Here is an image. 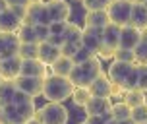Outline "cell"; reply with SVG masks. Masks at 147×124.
<instances>
[{
	"instance_id": "cell-40",
	"label": "cell",
	"mask_w": 147,
	"mask_h": 124,
	"mask_svg": "<svg viewBox=\"0 0 147 124\" xmlns=\"http://www.w3.org/2000/svg\"><path fill=\"white\" fill-rule=\"evenodd\" d=\"M107 120H105L103 117H87V120H83V122L80 124H105Z\"/></svg>"
},
{
	"instance_id": "cell-1",
	"label": "cell",
	"mask_w": 147,
	"mask_h": 124,
	"mask_svg": "<svg viewBox=\"0 0 147 124\" xmlns=\"http://www.w3.org/2000/svg\"><path fill=\"white\" fill-rule=\"evenodd\" d=\"M74 89H76V85L72 83L70 78H66V76H56V74H49L45 78L43 97L47 101H52V103H64L66 99H72Z\"/></svg>"
},
{
	"instance_id": "cell-27",
	"label": "cell",
	"mask_w": 147,
	"mask_h": 124,
	"mask_svg": "<svg viewBox=\"0 0 147 124\" xmlns=\"http://www.w3.org/2000/svg\"><path fill=\"white\" fill-rule=\"evenodd\" d=\"M134 51H136V62L141 66H147V29L141 31V41Z\"/></svg>"
},
{
	"instance_id": "cell-43",
	"label": "cell",
	"mask_w": 147,
	"mask_h": 124,
	"mask_svg": "<svg viewBox=\"0 0 147 124\" xmlns=\"http://www.w3.org/2000/svg\"><path fill=\"white\" fill-rule=\"evenodd\" d=\"M25 124H45V122H43V120H39L37 117H33V118L29 120V122H25Z\"/></svg>"
},
{
	"instance_id": "cell-45",
	"label": "cell",
	"mask_w": 147,
	"mask_h": 124,
	"mask_svg": "<svg viewBox=\"0 0 147 124\" xmlns=\"http://www.w3.org/2000/svg\"><path fill=\"white\" fill-rule=\"evenodd\" d=\"M6 8H8L6 0H0V14H2V12H4V10H6Z\"/></svg>"
},
{
	"instance_id": "cell-49",
	"label": "cell",
	"mask_w": 147,
	"mask_h": 124,
	"mask_svg": "<svg viewBox=\"0 0 147 124\" xmlns=\"http://www.w3.org/2000/svg\"><path fill=\"white\" fill-rule=\"evenodd\" d=\"M2 81H4V80H2V76H0V83H2Z\"/></svg>"
},
{
	"instance_id": "cell-29",
	"label": "cell",
	"mask_w": 147,
	"mask_h": 124,
	"mask_svg": "<svg viewBox=\"0 0 147 124\" xmlns=\"http://www.w3.org/2000/svg\"><path fill=\"white\" fill-rule=\"evenodd\" d=\"M16 33H18L22 43H39L37 35H35V25H31V23H22V27Z\"/></svg>"
},
{
	"instance_id": "cell-34",
	"label": "cell",
	"mask_w": 147,
	"mask_h": 124,
	"mask_svg": "<svg viewBox=\"0 0 147 124\" xmlns=\"http://www.w3.org/2000/svg\"><path fill=\"white\" fill-rule=\"evenodd\" d=\"M93 56H97L95 52H93V51H89L87 47H83V45H81V47H80V51L74 54V62H76V64H81V62H85V60H91Z\"/></svg>"
},
{
	"instance_id": "cell-32",
	"label": "cell",
	"mask_w": 147,
	"mask_h": 124,
	"mask_svg": "<svg viewBox=\"0 0 147 124\" xmlns=\"http://www.w3.org/2000/svg\"><path fill=\"white\" fill-rule=\"evenodd\" d=\"M110 4H112V0H81V6L87 12H91V10H107Z\"/></svg>"
},
{
	"instance_id": "cell-36",
	"label": "cell",
	"mask_w": 147,
	"mask_h": 124,
	"mask_svg": "<svg viewBox=\"0 0 147 124\" xmlns=\"http://www.w3.org/2000/svg\"><path fill=\"white\" fill-rule=\"evenodd\" d=\"M80 47L81 45H74V43H64L60 49H62V54L64 56H70V58H74V54L80 51Z\"/></svg>"
},
{
	"instance_id": "cell-11",
	"label": "cell",
	"mask_w": 147,
	"mask_h": 124,
	"mask_svg": "<svg viewBox=\"0 0 147 124\" xmlns=\"http://www.w3.org/2000/svg\"><path fill=\"white\" fill-rule=\"evenodd\" d=\"M20 45H22V41H20L18 33H0V58L18 56Z\"/></svg>"
},
{
	"instance_id": "cell-3",
	"label": "cell",
	"mask_w": 147,
	"mask_h": 124,
	"mask_svg": "<svg viewBox=\"0 0 147 124\" xmlns=\"http://www.w3.org/2000/svg\"><path fill=\"white\" fill-rule=\"evenodd\" d=\"M35 101L22 103V105H6L4 107V124H25L35 117Z\"/></svg>"
},
{
	"instance_id": "cell-41",
	"label": "cell",
	"mask_w": 147,
	"mask_h": 124,
	"mask_svg": "<svg viewBox=\"0 0 147 124\" xmlns=\"http://www.w3.org/2000/svg\"><path fill=\"white\" fill-rule=\"evenodd\" d=\"M49 43L56 45V47H62V45H64V37L62 35H51L49 37Z\"/></svg>"
},
{
	"instance_id": "cell-38",
	"label": "cell",
	"mask_w": 147,
	"mask_h": 124,
	"mask_svg": "<svg viewBox=\"0 0 147 124\" xmlns=\"http://www.w3.org/2000/svg\"><path fill=\"white\" fill-rule=\"evenodd\" d=\"M29 101H35L31 95H27L25 91H22V89H18L16 91V97H14V103L16 105H22V103H29Z\"/></svg>"
},
{
	"instance_id": "cell-9",
	"label": "cell",
	"mask_w": 147,
	"mask_h": 124,
	"mask_svg": "<svg viewBox=\"0 0 147 124\" xmlns=\"http://www.w3.org/2000/svg\"><path fill=\"white\" fill-rule=\"evenodd\" d=\"M14 81H16V85H18V89L25 91V93L31 95L33 99H37V97L43 95V85H45L43 78H35V76H18Z\"/></svg>"
},
{
	"instance_id": "cell-33",
	"label": "cell",
	"mask_w": 147,
	"mask_h": 124,
	"mask_svg": "<svg viewBox=\"0 0 147 124\" xmlns=\"http://www.w3.org/2000/svg\"><path fill=\"white\" fill-rule=\"evenodd\" d=\"M132 118L138 124H145L147 122V103L140 105V107H134L132 109Z\"/></svg>"
},
{
	"instance_id": "cell-48",
	"label": "cell",
	"mask_w": 147,
	"mask_h": 124,
	"mask_svg": "<svg viewBox=\"0 0 147 124\" xmlns=\"http://www.w3.org/2000/svg\"><path fill=\"white\" fill-rule=\"evenodd\" d=\"M39 2H45V0H29V4H39Z\"/></svg>"
},
{
	"instance_id": "cell-21",
	"label": "cell",
	"mask_w": 147,
	"mask_h": 124,
	"mask_svg": "<svg viewBox=\"0 0 147 124\" xmlns=\"http://www.w3.org/2000/svg\"><path fill=\"white\" fill-rule=\"evenodd\" d=\"M16 91H18V85H16L14 80H4L0 83V107H6V105H12L16 97Z\"/></svg>"
},
{
	"instance_id": "cell-6",
	"label": "cell",
	"mask_w": 147,
	"mask_h": 124,
	"mask_svg": "<svg viewBox=\"0 0 147 124\" xmlns=\"http://www.w3.org/2000/svg\"><path fill=\"white\" fill-rule=\"evenodd\" d=\"M134 66H136V64L120 62V60H112V62H110L107 74H109V78H110V81H112V85H114V87H118V89H122V91H124L126 80H128L130 72L134 70Z\"/></svg>"
},
{
	"instance_id": "cell-24",
	"label": "cell",
	"mask_w": 147,
	"mask_h": 124,
	"mask_svg": "<svg viewBox=\"0 0 147 124\" xmlns=\"http://www.w3.org/2000/svg\"><path fill=\"white\" fill-rule=\"evenodd\" d=\"M122 101L128 105V107H140V105H143V103H147V95L145 91H141L140 87L136 89H128V91H124L122 93Z\"/></svg>"
},
{
	"instance_id": "cell-44",
	"label": "cell",
	"mask_w": 147,
	"mask_h": 124,
	"mask_svg": "<svg viewBox=\"0 0 147 124\" xmlns=\"http://www.w3.org/2000/svg\"><path fill=\"white\" fill-rule=\"evenodd\" d=\"M118 124H138V122H136V120L130 117V118H126V120H122V122H118Z\"/></svg>"
},
{
	"instance_id": "cell-28",
	"label": "cell",
	"mask_w": 147,
	"mask_h": 124,
	"mask_svg": "<svg viewBox=\"0 0 147 124\" xmlns=\"http://www.w3.org/2000/svg\"><path fill=\"white\" fill-rule=\"evenodd\" d=\"M18 56L22 60H31L39 58V43H22L20 45V52Z\"/></svg>"
},
{
	"instance_id": "cell-4",
	"label": "cell",
	"mask_w": 147,
	"mask_h": 124,
	"mask_svg": "<svg viewBox=\"0 0 147 124\" xmlns=\"http://www.w3.org/2000/svg\"><path fill=\"white\" fill-rule=\"evenodd\" d=\"M35 117L43 120L45 124H68V109L62 103L49 101L41 109H37Z\"/></svg>"
},
{
	"instance_id": "cell-14",
	"label": "cell",
	"mask_w": 147,
	"mask_h": 124,
	"mask_svg": "<svg viewBox=\"0 0 147 124\" xmlns=\"http://www.w3.org/2000/svg\"><path fill=\"white\" fill-rule=\"evenodd\" d=\"M22 62L20 56H10V58H0V76L2 80H16L22 74Z\"/></svg>"
},
{
	"instance_id": "cell-18",
	"label": "cell",
	"mask_w": 147,
	"mask_h": 124,
	"mask_svg": "<svg viewBox=\"0 0 147 124\" xmlns=\"http://www.w3.org/2000/svg\"><path fill=\"white\" fill-rule=\"evenodd\" d=\"M60 56H62V49H60V47L49 43V41L39 43V60H43L47 66H51L52 62H56Z\"/></svg>"
},
{
	"instance_id": "cell-5",
	"label": "cell",
	"mask_w": 147,
	"mask_h": 124,
	"mask_svg": "<svg viewBox=\"0 0 147 124\" xmlns=\"http://www.w3.org/2000/svg\"><path fill=\"white\" fill-rule=\"evenodd\" d=\"M132 10H134L132 0H112V4L107 8L110 23H116L120 27L128 25L130 23V18H132Z\"/></svg>"
},
{
	"instance_id": "cell-2",
	"label": "cell",
	"mask_w": 147,
	"mask_h": 124,
	"mask_svg": "<svg viewBox=\"0 0 147 124\" xmlns=\"http://www.w3.org/2000/svg\"><path fill=\"white\" fill-rule=\"evenodd\" d=\"M103 74V64L99 56H93L91 60H85L81 64L74 66L72 74H70V80L76 87H89L93 81L97 80V76Z\"/></svg>"
},
{
	"instance_id": "cell-47",
	"label": "cell",
	"mask_w": 147,
	"mask_h": 124,
	"mask_svg": "<svg viewBox=\"0 0 147 124\" xmlns=\"http://www.w3.org/2000/svg\"><path fill=\"white\" fill-rule=\"evenodd\" d=\"M134 4H147V0H132Z\"/></svg>"
},
{
	"instance_id": "cell-50",
	"label": "cell",
	"mask_w": 147,
	"mask_h": 124,
	"mask_svg": "<svg viewBox=\"0 0 147 124\" xmlns=\"http://www.w3.org/2000/svg\"><path fill=\"white\" fill-rule=\"evenodd\" d=\"M0 33H2V31H0Z\"/></svg>"
},
{
	"instance_id": "cell-53",
	"label": "cell",
	"mask_w": 147,
	"mask_h": 124,
	"mask_svg": "<svg viewBox=\"0 0 147 124\" xmlns=\"http://www.w3.org/2000/svg\"><path fill=\"white\" fill-rule=\"evenodd\" d=\"M145 124H147V122H145Z\"/></svg>"
},
{
	"instance_id": "cell-39",
	"label": "cell",
	"mask_w": 147,
	"mask_h": 124,
	"mask_svg": "<svg viewBox=\"0 0 147 124\" xmlns=\"http://www.w3.org/2000/svg\"><path fill=\"white\" fill-rule=\"evenodd\" d=\"M68 22H52L51 23V35H64Z\"/></svg>"
},
{
	"instance_id": "cell-7",
	"label": "cell",
	"mask_w": 147,
	"mask_h": 124,
	"mask_svg": "<svg viewBox=\"0 0 147 124\" xmlns=\"http://www.w3.org/2000/svg\"><path fill=\"white\" fill-rule=\"evenodd\" d=\"M89 91H91V95L93 97H112V95H120V93H124L122 89H118L112 85V81H110L109 78V74H99L97 76V80L89 85Z\"/></svg>"
},
{
	"instance_id": "cell-17",
	"label": "cell",
	"mask_w": 147,
	"mask_h": 124,
	"mask_svg": "<svg viewBox=\"0 0 147 124\" xmlns=\"http://www.w3.org/2000/svg\"><path fill=\"white\" fill-rule=\"evenodd\" d=\"M22 20L14 14V10L8 6L2 14H0V31L2 33H16V31L22 27Z\"/></svg>"
},
{
	"instance_id": "cell-46",
	"label": "cell",
	"mask_w": 147,
	"mask_h": 124,
	"mask_svg": "<svg viewBox=\"0 0 147 124\" xmlns=\"http://www.w3.org/2000/svg\"><path fill=\"white\" fill-rule=\"evenodd\" d=\"M105 124H118V120H114V118H109V120H107Z\"/></svg>"
},
{
	"instance_id": "cell-10",
	"label": "cell",
	"mask_w": 147,
	"mask_h": 124,
	"mask_svg": "<svg viewBox=\"0 0 147 124\" xmlns=\"http://www.w3.org/2000/svg\"><path fill=\"white\" fill-rule=\"evenodd\" d=\"M47 10H49V18L52 22H68V18L72 14V8L66 0H47Z\"/></svg>"
},
{
	"instance_id": "cell-20",
	"label": "cell",
	"mask_w": 147,
	"mask_h": 124,
	"mask_svg": "<svg viewBox=\"0 0 147 124\" xmlns=\"http://www.w3.org/2000/svg\"><path fill=\"white\" fill-rule=\"evenodd\" d=\"M120 25L116 23H109L107 27L103 29V39H105V47H109L112 51H116L120 47Z\"/></svg>"
},
{
	"instance_id": "cell-15",
	"label": "cell",
	"mask_w": 147,
	"mask_h": 124,
	"mask_svg": "<svg viewBox=\"0 0 147 124\" xmlns=\"http://www.w3.org/2000/svg\"><path fill=\"white\" fill-rule=\"evenodd\" d=\"M141 41V29L134 27V25H124L120 29V49H136Z\"/></svg>"
},
{
	"instance_id": "cell-12",
	"label": "cell",
	"mask_w": 147,
	"mask_h": 124,
	"mask_svg": "<svg viewBox=\"0 0 147 124\" xmlns=\"http://www.w3.org/2000/svg\"><path fill=\"white\" fill-rule=\"evenodd\" d=\"M81 45L87 47L89 51L97 52L103 49L105 39H103V29H97V27H83V35H81Z\"/></svg>"
},
{
	"instance_id": "cell-42",
	"label": "cell",
	"mask_w": 147,
	"mask_h": 124,
	"mask_svg": "<svg viewBox=\"0 0 147 124\" xmlns=\"http://www.w3.org/2000/svg\"><path fill=\"white\" fill-rule=\"evenodd\" d=\"M6 4L8 6H29V0H6Z\"/></svg>"
},
{
	"instance_id": "cell-23",
	"label": "cell",
	"mask_w": 147,
	"mask_h": 124,
	"mask_svg": "<svg viewBox=\"0 0 147 124\" xmlns=\"http://www.w3.org/2000/svg\"><path fill=\"white\" fill-rule=\"evenodd\" d=\"M130 25H134V27H138L141 31L147 29V6L145 4H134Z\"/></svg>"
},
{
	"instance_id": "cell-35",
	"label": "cell",
	"mask_w": 147,
	"mask_h": 124,
	"mask_svg": "<svg viewBox=\"0 0 147 124\" xmlns=\"http://www.w3.org/2000/svg\"><path fill=\"white\" fill-rule=\"evenodd\" d=\"M35 35H37V41H39V43L49 41V37H51V25H47V23H37L35 25Z\"/></svg>"
},
{
	"instance_id": "cell-52",
	"label": "cell",
	"mask_w": 147,
	"mask_h": 124,
	"mask_svg": "<svg viewBox=\"0 0 147 124\" xmlns=\"http://www.w3.org/2000/svg\"><path fill=\"white\" fill-rule=\"evenodd\" d=\"M145 6H147V4H145Z\"/></svg>"
},
{
	"instance_id": "cell-37",
	"label": "cell",
	"mask_w": 147,
	"mask_h": 124,
	"mask_svg": "<svg viewBox=\"0 0 147 124\" xmlns=\"http://www.w3.org/2000/svg\"><path fill=\"white\" fill-rule=\"evenodd\" d=\"M138 87L147 93V66H141V64H140V81H138Z\"/></svg>"
},
{
	"instance_id": "cell-13",
	"label": "cell",
	"mask_w": 147,
	"mask_h": 124,
	"mask_svg": "<svg viewBox=\"0 0 147 124\" xmlns=\"http://www.w3.org/2000/svg\"><path fill=\"white\" fill-rule=\"evenodd\" d=\"M23 23H31V25L47 23V25H51V18H49L47 4H45V2L29 4V6H27V18H25V22H23Z\"/></svg>"
},
{
	"instance_id": "cell-26",
	"label": "cell",
	"mask_w": 147,
	"mask_h": 124,
	"mask_svg": "<svg viewBox=\"0 0 147 124\" xmlns=\"http://www.w3.org/2000/svg\"><path fill=\"white\" fill-rule=\"evenodd\" d=\"M110 117L118 120V122H122L126 118L132 117V107H128L124 101H118V103H112V109H110Z\"/></svg>"
},
{
	"instance_id": "cell-31",
	"label": "cell",
	"mask_w": 147,
	"mask_h": 124,
	"mask_svg": "<svg viewBox=\"0 0 147 124\" xmlns=\"http://www.w3.org/2000/svg\"><path fill=\"white\" fill-rule=\"evenodd\" d=\"M112 60H120V62L138 64V62H136V51H132V49H120V47L114 51V56H112Z\"/></svg>"
},
{
	"instance_id": "cell-8",
	"label": "cell",
	"mask_w": 147,
	"mask_h": 124,
	"mask_svg": "<svg viewBox=\"0 0 147 124\" xmlns=\"http://www.w3.org/2000/svg\"><path fill=\"white\" fill-rule=\"evenodd\" d=\"M110 109H112V103L109 97H91L89 103L83 107L87 117H103L105 120H109L110 117Z\"/></svg>"
},
{
	"instance_id": "cell-19",
	"label": "cell",
	"mask_w": 147,
	"mask_h": 124,
	"mask_svg": "<svg viewBox=\"0 0 147 124\" xmlns=\"http://www.w3.org/2000/svg\"><path fill=\"white\" fill-rule=\"evenodd\" d=\"M110 23L109 12L107 10H91L85 14V27H97V29H105Z\"/></svg>"
},
{
	"instance_id": "cell-30",
	"label": "cell",
	"mask_w": 147,
	"mask_h": 124,
	"mask_svg": "<svg viewBox=\"0 0 147 124\" xmlns=\"http://www.w3.org/2000/svg\"><path fill=\"white\" fill-rule=\"evenodd\" d=\"M91 97H93V95H91L89 87H76L74 93H72V101H74L76 107H85Z\"/></svg>"
},
{
	"instance_id": "cell-16",
	"label": "cell",
	"mask_w": 147,
	"mask_h": 124,
	"mask_svg": "<svg viewBox=\"0 0 147 124\" xmlns=\"http://www.w3.org/2000/svg\"><path fill=\"white\" fill-rule=\"evenodd\" d=\"M20 76H35V78H47L49 76V66L39 58L23 60L22 62V74Z\"/></svg>"
},
{
	"instance_id": "cell-22",
	"label": "cell",
	"mask_w": 147,
	"mask_h": 124,
	"mask_svg": "<svg viewBox=\"0 0 147 124\" xmlns=\"http://www.w3.org/2000/svg\"><path fill=\"white\" fill-rule=\"evenodd\" d=\"M74 66H76L74 58H70V56H64V54H62L56 62H52V64H51V72L56 74V76H66V78H70Z\"/></svg>"
},
{
	"instance_id": "cell-25",
	"label": "cell",
	"mask_w": 147,
	"mask_h": 124,
	"mask_svg": "<svg viewBox=\"0 0 147 124\" xmlns=\"http://www.w3.org/2000/svg\"><path fill=\"white\" fill-rule=\"evenodd\" d=\"M81 35H83V29H81L78 23L68 22L66 29H64V43H74V45H81Z\"/></svg>"
},
{
	"instance_id": "cell-51",
	"label": "cell",
	"mask_w": 147,
	"mask_h": 124,
	"mask_svg": "<svg viewBox=\"0 0 147 124\" xmlns=\"http://www.w3.org/2000/svg\"><path fill=\"white\" fill-rule=\"evenodd\" d=\"M80 2H81V0H80Z\"/></svg>"
}]
</instances>
